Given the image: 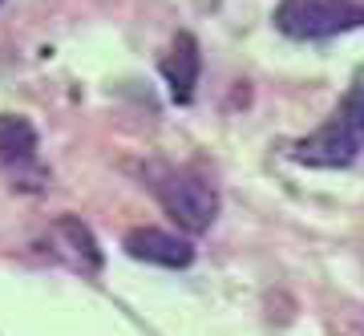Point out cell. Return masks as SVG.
Instances as JSON below:
<instances>
[{"instance_id":"obj_1","label":"cell","mask_w":364,"mask_h":336,"mask_svg":"<svg viewBox=\"0 0 364 336\" xmlns=\"http://www.w3.org/2000/svg\"><path fill=\"white\" fill-rule=\"evenodd\" d=\"M360 154H364V69H356L344 102L328 114V122L316 134H308L291 146V158L299 167L340 170L352 167Z\"/></svg>"},{"instance_id":"obj_2","label":"cell","mask_w":364,"mask_h":336,"mask_svg":"<svg viewBox=\"0 0 364 336\" xmlns=\"http://www.w3.org/2000/svg\"><path fill=\"white\" fill-rule=\"evenodd\" d=\"M146 187L154 191V199L162 203V211H166L186 235L210 231V223L219 219V191L210 187V179H203V174H195V170L154 167Z\"/></svg>"},{"instance_id":"obj_3","label":"cell","mask_w":364,"mask_h":336,"mask_svg":"<svg viewBox=\"0 0 364 336\" xmlns=\"http://www.w3.org/2000/svg\"><path fill=\"white\" fill-rule=\"evenodd\" d=\"M364 25V4L356 0H284L275 9V28L291 41H324Z\"/></svg>"},{"instance_id":"obj_4","label":"cell","mask_w":364,"mask_h":336,"mask_svg":"<svg viewBox=\"0 0 364 336\" xmlns=\"http://www.w3.org/2000/svg\"><path fill=\"white\" fill-rule=\"evenodd\" d=\"M126 256L142 259V263H158V268H191L195 263V247L178 239L170 231H158V227H134L122 239Z\"/></svg>"},{"instance_id":"obj_5","label":"cell","mask_w":364,"mask_h":336,"mask_svg":"<svg viewBox=\"0 0 364 336\" xmlns=\"http://www.w3.org/2000/svg\"><path fill=\"white\" fill-rule=\"evenodd\" d=\"M49 243L69 268H77V272H85V275L102 272V247H97V239H93L90 227H85L81 219H73V215H61V219L53 223Z\"/></svg>"},{"instance_id":"obj_6","label":"cell","mask_w":364,"mask_h":336,"mask_svg":"<svg viewBox=\"0 0 364 336\" xmlns=\"http://www.w3.org/2000/svg\"><path fill=\"white\" fill-rule=\"evenodd\" d=\"M158 69H162V78H166V85H170V98H174L178 105H186L191 98H195L198 73H203V53H198V41L191 37V33H178Z\"/></svg>"},{"instance_id":"obj_7","label":"cell","mask_w":364,"mask_h":336,"mask_svg":"<svg viewBox=\"0 0 364 336\" xmlns=\"http://www.w3.org/2000/svg\"><path fill=\"white\" fill-rule=\"evenodd\" d=\"M37 158V130L21 114H0V162H33Z\"/></svg>"},{"instance_id":"obj_8","label":"cell","mask_w":364,"mask_h":336,"mask_svg":"<svg viewBox=\"0 0 364 336\" xmlns=\"http://www.w3.org/2000/svg\"><path fill=\"white\" fill-rule=\"evenodd\" d=\"M0 4H4V0H0Z\"/></svg>"}]
</instances>
